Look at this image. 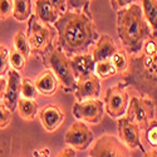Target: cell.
<instances>
[{
	"mask_svg": "<svg viewBox=\"0 0 157 157\" xmlns=\"http://www.w3.org/2000/svg\"><path fill=\"white\" fill-rule=\"evenodd\" d=\"M117 49L118 48H117L113 38L109 36L108 34H102L101 36H98L97 43H94V48L92 52L93 59L94 62L108 60L116 53Z\"/></svg>",
	"mask_w": 157,
	"mask_h": 157,
	"instance_id": "2e32d148",
	"label": "cell"
},
{
	"mask_svg": "<svg viewBox=\"0 0 157 157\" xmlns=\"http://www.w3.org/2000/svg\"><path fill=\"white\" fill-rule=\"evenodd\" d=\"M14 0H0V20H5L13 17Z\"/></svg>",
	"mask_w": 157,
	"mask_h": 157,
	"instance_id": "83f0119b",
	"label": "cell"
},
{
	"mask_svg": "<svg viewBox=\"0 0 157 157\" xmlns=\"http://www.w3.org/2000/svg\"><path fill=\"white\" fill-rule=\"evenodd\" d=\"M57 47L68 57L87 53L98 39V33L89 10H65L56 20Z\"/></svg>",
	"mask_w": 157,
	"mask_h": 157,
	"instance_id": "6da1fadb",
	"label": "cell"
},
{
	"mask_svg": "<svg viewBox=\"0 0 157 157\" xmlns=\"http://www.w3.org/2000/svg\"><path fill=\"white\" fill-rule=\"evenodd\" d=\"M9 71V50L6 47L0 45V77Z\"/></svg>",
	"mask_w": 157,
	"mask_h": 157,
	"instance_id": "f1b7e54d",
	"label": "cell"
},
{
	"mask_svg": "<svg viewBox=\"0 0 157 157\" xmlns=\"http://www.w3.org/2000/svg\"><path fill=\"white\" fill-rule=\"evenodd\" d=\"M34 84L36 87L38 93H40L43 97H53L59 87V82L56 74L48 68L36 77Z\"/></svg>",
	"mask_w": 157,
	"mask_h": 157,
	"instance_id": "9a60e30c",
	"label": "cell"
},
{
	"mask_svg": "<svg viewBox=\"0 0 157 157\" xmlns=\"http://www.w3.org/2000/svg\"><path fill=\"white\" fill-rule=\"evenodd\" d=\"M117 128H118L120 140L124 143L131 151L132 150H141L145 153L146 148L141 141V129L140 127L127 116H122L117 118Z\"/></svg>",
	"mask_w": 157,
	"mask_h": 157,
	"instance_id": "30bf717a",
	"label": "cell"
},
{
	"mask_svg": "<svg viewBox=\"0 0 157 157\" xmlns=\"http://www.w3.org/2000/svg\"><path fill=\"white\" fill-rule=\"evenodd\" d=\"M39 117H40L42 126L44 127L47 132H54L62 126L65 114L62 107L57 106L56 103H50L47 104L40 111Z\"/></svg>",
	"mask_w": 157,
	"mask_h": 157,
	"instance_id": "5bb4252c",
	"label": "cell"
},
{
	"mask_svg": "<svg viewBox=\"0 0 157 157\" xmlns=\"http://www.w3.org/2000/svg\"><path fill=\"white\" fill-rule=\"evenodd\" d=\"M90 157H126L131 156V150L124 143L112 135L99 137L89 151Z\"/></svg>",
	"mask_w": 157,
	"mask_h": 157,
	"instance_id": "52a82bcc",
	"label": "cell"
},
{
	"mask_svg": "<svg viewBox=\"0 0 157 157\" xmlns=\"http://www.w3.org/2000/svg\"><path fill=\"white\" fill-rule=\"evenodd\" d=\"M143 132H145L146 145L150 148V151L145 152V156H157V120H151Z\"/></svg>",
	"mask_w": 157,
	"mask_h": 157,
	"instance_id": "ffe728a7",
	"label": "cell"
},
{
	"mask_svg": "<svg viewBox=\"0 0 157 157\" xmlns=\"http://www.w3.org/2000/svg\"><path fill=\"white\" fill-rule=\"evenodd\" d=\"M34 14L42 23L54 24L62 13L56 8V5L50 0H35Z\"/></svg>",
	"mask_w": 157,
	"mask_h": 157,
	"instance_id": "e0dca14e",
	"label": "cell"
},
{
	"mask_svg": "<svg viewBox=\"0 0 157 157\" xmlns=\"http://www.w3.org/2000/svg\"><path fill=\"white\" fill-rule=\"evenodd\" d=\"M126 113H127V117H129L140 127V129L143 131L148 124V122L155 118L156 107L151 97L133 96L131 97L128 102Z\"/></svg>",
	"mask_w": 157,
	"mask_h": 157,
	"instance_id": "5b68a950",
	"label": "cell"
},
{
	"mask_svg": "<svg viewBox=\"0 0 157 157\" xmlns=\"http://www.w3.org/2000/svg\"><path fill=\"white\" fill-rule=\"evenodd\" d=\"M93 138H94L93 132L87 124H84L83 121L74 122L64 135L65 145L72 146L78 151L87 150L92 145Z\"/></svg>",
	"mask_w": 157,
	"mask_h": 157,
	"instance_id": "8fae6325",
	"label": "cell"
},
{
	"mask_svg": "<svg viewBox=\"0 0 157 157\" xmlns=\"http://www.w3.org/2000/svg\"><path fill=\"white\" fill-rule=\"evenodd\" d=\"M27 60L28 58L23 56L21 53L17 49H11L10 50V54H9V63L11 64V68L15 69L18 72H21L24 68H25V64H27Z\"/></svg>",
	"mask_w": 157,
	"mask_h": 157,
	"instance_id": "484cf974",
	"label": "cell"
},
{
	"mask_svg": "<svg viewBox=\"0 0 157 157\" xmlns=\"http://www.w3.org/2000/svg\"><path fill=\"white\" fill-rule=\"evenodd\" d=\"M94 74H97L101 79H107V78L114 77L117 74V71L109 59L99 60V62H96L94 64Z\"/></svg>",
	"mask_w": 157,
	"mask_h": 157,
	"instance_id": "603a6c76",
	"label": "cell"
},
{
	"mask_svg": "<svg viewBox=\"0 0 157 157\" xmlns=\"http://www.w3.org/2000/svg\"><path fill=\"white\" fill-rule=\"evenodd\" d=\"M72 113L79 121L88 122L90 124H98L103 118L104 103L97 98L77 101L72 108Z\"/></svg>",
	"mask_w": 157,
	"mask_h": 157,
	"instance_id": "9c48e42d",
	"label": "cell"
},
{
	"mask_svg": "<svg viewBox=\"0 0 157 157\" xmlns=\"http://www.w3.org/2000/svg\"><path fill=\"white\" fill-rule=\"evenodd\" d=\"M20 88H21L20 72H18L15 69H9L8 71V82H6L5 92L3 96V103L11 112H14L18 107V102L20 98Z\"/></svg>",
	"mask_w": 157,
	"mask_h": 157,
	"instance_id": "4fadbf2b",
	"label": "cell"
},
{
	"mask_svg": "<svg viewBox=\"0 0 157 157\" xmlns=\"http://www.w3.org/2000/svg\"><path fill=\"white\" fill-rule=\"evenodd\" d=\"M129 102V94L126 83H117L113 87H109L104 94V111L112 118H120L124 116L127 106Z\"/></svg>",
	"mask_w": 157,
	"mask_h": 157,
	"instance_id": "8992f818",
	"label": "cell"
},
{
	"mask_svg": "<svg viewBox=\"0 0 157 157\" xmlns=\"http://www.w3.org/2000/svg\"><path fill=\"white\" fill-rule=\"evenodd\" d=\"M71 64L75 77L86 75L89 73H94V59L93 56L89 53H81V54H74L69 57Z\"/></svg>",
	"mask_w": 157,
	"mask_h": 157,
	"instance_id": "ac0fdd59",
	"label": "cell"
},
{
	"mask_svg": "<svg viewBox=\"0 0 157 157\" xmlns=\"http://www.w3.org/2000/svg\"><path fill=\"white\" fill-rule=\"evenodd\" d=\"M59 157H74L75 156V148H73L72 146H67L64 150H62L59 153H58Z\"/></svg>",
	"mask_w": 157,
	"mask_h": 157,
	"instance_id": "d6a6232c",
	"label": "cell"
},
{
	"mask_svg": "<svg viewBox=\"0 0 157 157\" xmlns=\"http://www.w3.org/2000/svg\"><path fill=\"white\" fill-rule=\"evenodd\" d=\"M33 14V4L32 0H14L13 8V18L17 21H27Z\"/></svg>",
	"mask_w": 157,
	"mask_h": 157,
	"instance_id": "44dd1931",
	"label": "cell"
},
{
	"mask_svg": "<svg viewBox=\"0 0 157 157\" xmlns=\"http://www.w3.org/2000/svg\"><path fill=\"white\" fill-rule=\"evenodd\" d=\"M133 58L138 62L140 81H142L145 83V86L148 88L146 90V93L148 97H151V93H155V90L157 89V47L151 56L138 54Z\"/></svg>",
	"mask_w": 157,
	"mask_h": 157,
	"instance_id": "ba28073f",
	"label": "cell"
},
{
	"mask_svg": "<svg viewBox=\"0 0 157 157\" xmlns=\"http://www.w3.org/2000/svg\"><path fill=\"white\" fill-rule=\"evenodd\" d=\"M18 112L19 116L25 121H33L38 113V103L35 99H29V98H19L18 102Z\"/></svg>",
	"mask_w": 157,
	"mask_h": 157,
	"instance_id": "7402d4cb",
	"label": "cell"
},
{
	"mask_svg": "<svg viewBox=\"0 0 157 157\" xmlns=\"http://www.w3.org/2000/svg\"><path fill=\"white\" fill-rule=\"evenodd\" d=\"M27 36L30 44L32 54H38L43 57L54 45L57 30L56 28L50 27V24L42 23L35 17V14H32L28 19Z\"/></svg>",
	"mask_w": 157,
	"mask_h": 157,
	"instance_id": "277c9868",
	"label": "cell"
},
{
	"mask_svg": "<svg viewBox=\"0 0 157 157\" xmlns=\"http://www.w3.org/2000/svg\"><path fill=\"white\" fill-rule=\"evenodd\" d=\"M136 2H137V0H111V5H112L113 10L118 11V10H121L123 8L129 6L131 4H133Z\"/></svg>",
	"mask_w": 157,
	"mask_h": 157,
	"instance_id": "1f68e13d",
	"label": "cell"
},
{
	"mask_svg": "<svg viewBox=\"0 0 157 157\" xmlns=\"http://www.w3.org/2000/svg\"><path fill=\"white\" fill-rule=\"evenodd\" d=\"M101 89H102L101 78L94 73H89L77 78V87L74 89V96L77 101L97 98L101 94Z\"/></svg>",
	"mask_w": 157,
	"mask_h": 157,
	"instance_id": "7c38bea8",
	"label": "cell"
},
{
	"mask_svg": "<svg viewBox=\"0 0 157 157\" xmlns=\"http://www.w3.org/2000/svg\"><path fill=\"white\" fill-rule=\"evenodd\" d=\"M44 65L53 72L65 93L74 92L77 87V77L73 72L69 57L59 47H52L43 56Z\"/></svg>",
	"mask_w": 157,
	"mask_h": 157,
	"instance_id": "3957f363",
	"label": "cell"
},
{
	"mask_svg": "<svg viewBox=\"0 0 157 157\" xmlns=\"http://www.w3.org/2000/svg\"><path fill=\"white\" fill-rule=\"evenodd\" d=\"M143 17L147 20L153 38H157V0H141Z\"/></svg>",
	"mask_w": 157,
	"mask_h": 157,
	"instance_id": "d6986e66",
	"label": "cell"
},
{
	"mask_svg": "<svg viewBox=\"0 0 157 157\" xmlns=\"http://www.w3.org/2000/svg\"><path fill=\"white\" fill-rule=\"evenodd\" d=\"M111 63L114 65V68L117 71V73H126L129 68V62H128V57L126 54L124 50L117 49L116 53L111 57Z\"/></svg>",
	"mask_w": 157,
	"mask_h": 157,
	"instance_id": "cb8c5ba5",
	"label": "cell"
},
{
	"mask_svg": "<svg viewBox=\"0 0 157 157\" xmlns=\"http://www.w3.org/2000/svg\"><path fill=\"white\" fill-rule=\"evenodd\" d=\"M14 49H17L19 53H21L23 56H25L27 58L30 57L32 52H30V44L28 40V36L24 32H17V34L14 35Z\"/></svg>",
	"mask_w": 157,
	"mask_h": 157,
	"instance_id": "d4e9b609",
	"label": "cell"
},
{
	"mask_svg": "<svg viewBox=\"0 0 157 157\" xmlns=\"http://www.w3.org/2000/svg\"><path fill=\"white\" fill-rule=\"evenodd\" d=\"M11 114H13V112L6 108L5 104L0 103V129L9 126V123L11 121Z\"/></svg>",
	"mask_w": 157,
	"mask_h": 157,
	"instance_id": "f546056e",
	"label": "cell"
},
{
	"mask_svg": "<svg viewBox=\"0 0 157 157\" xmlns=\"http://www.w3.org/2000/svg\"><path fill=\"white\" fill-rule=\"evenodd\" d=\"M50 2L56 5V8L62 13V14L65 11V9H67V3H65V0H50Z\"/></svg>",
	"mask_w": 157,
	"mask_h": 157,
	"instance_id": "836d02e7",
	"label": "cell"
},
{
	"mask_svg": "<svg viewBox=\"0 0 157 157\" xmlns=\"http://www.w3.org/2000/svg\"><path fill=\"white\" fill-rule=\"evenodd\" d=\"M117 33L127 53L132 57L138 56L145 42L152 36L141 5L133 3L117 11Z\"/></svg>",
	"mask_w": 157,
	"mask_h": 157,
	"instance_id": "7a4b0ae2",
	"label": "cell"
},
{
	"mask_svg": "<svg viewBox=\"0 0 157 157\" xmlns=\"http://www.w3.org/2000/svg\"><path fill=\"white\" fill-rule=\"evenodd\" d=\"M5 87H6V81L3 77H0V99H3L4 92H5Z\"/></svg>",
	"mask_w": 157,
	"mask_h": 157,
	"instance_id": "e575fe53",
	"label": "cell"
},
{
	"mask_svg": "<svg viewBox=\"0 0 157 157\" xmlns=\"http://www.w3.org/2000/svg\"><path fill=\"white\" fill-rule=\"evenodd\" d=\"M92 0H65L68 10H88Z\"/></svg>",
	"mask_w": 157,
	"mask_h": 157,
	"instance_id": "4dcf8cb0",
	"label": "cell"
},
{
	"mask_svg": "<svg viewBox=\"0 0 157 157\" xmlns=\"http://www.w3.org/2000/svg\"><path fill=\"white\" fill-rule=\"evenodd\" d=\"M36 87L33 81L28 79V78H21V88H20V94L24 98L29 99H35L36 98Z\"/></svg>",
	"mask_w": 157,
	"mask_h": 157,
	"instance_id": "4316f807",
	"label": "cell"
}]
</instances>
